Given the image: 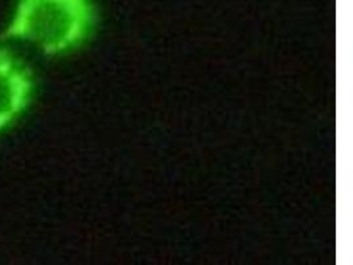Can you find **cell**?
Listing matches in <instances>:
<instances>
[{"instance_id":"6da1fadb","label":"cell","mask_w":353,"mask_h":265,"mask_svg":"<svg viewBox=\"0 0 353 265\" xmlns=\"http://www.w3.org/2000/svg\"><path fill=\"white\" fill-rule=\"evenodd\" d=\"M94 20L92 0H17L0 44L27 43L46 56H63L88 40Z\"/></svg>"},{"instance_id":"7a4b0ae2","label":"cell","mask_w":353,"mask_h":265,"mask_svg":"<svg viewBox=\"0 0 353 265\" xmlns=\"http://www.w3.org/2000/svg\"><path fill=\"white\" fill-rule=\"evenodd\" d=\"M34 79L12 50L0 47V134L11 129L32 104Z\"/></svg>"}]
</instances>
